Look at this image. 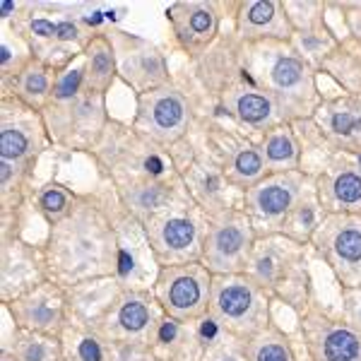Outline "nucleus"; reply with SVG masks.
Returning a JSON list of instances; mask_svg holds the SVG:
<instances>
[{
  "instance_id": "f257e3e1",
  "label": "nucleus",
  "mask_w": 361,
  "mask_h": 361,
  "mask_svg": "<svg viewBox=\"0 0 361 361\" xmlns=\"http://www.w3.org/2000/svg\"><path fill=\"white\" fill-rule=\"evenodd\" d=\"M121 238L109 217L90 200H75L46 243V267L56 284L82 287L118 275Z\"/></svg>"
},
{
  "instance_id": "f03ea898",
  "label": "nucleus",
  "mask_w": 361,
  "mask_h": 361,
  "mask_svg": "<svg viewBox=\"0 0 361 361\" xmlns=\"http://www.w3.org/2000/svg\"><path fill=\"white\" fill-rule=\"evenodd\" d=\"M238 85L265 92L289 126L296 121H311L323 104L316 85V70L294 54L289 44H243Z\"/></svg>"
},
{
  "instance_id": "7ed1b4c3",
  "label": "nucleus",
  "mask_w": 361,
  "mask_h": 361,
  "mask_svg": "<svg viewBox=\"0 0 361 361\" xmlns=\"http://www.w3.org/2000/svg\"><path fill=\"white\" fill-rule=\"evenodd\" d=\"M246 277L253 279L267 296H277L287 306L304 308L311 292L306 270V255L299 241L282 234H265L255 241L253 255L246 267Z\"/></svg>"
},
{
  "instance_id": "20e7f679",
  "label": "nucleus",
  "mask_w": 361,
  "mask_h": 361,
  "mask_svg": "<svg viewBox=\"0 0 361 361\" xmlns=\"http://www.w3.org/2000/svg\"><path fill=\"white\" fill-rule=\"evenodd\" d=\"M207 318L238 340L263 333L270 323V296L246 275H214Z\"/></svg>"
},
{
  "instance_id": "39448f33",
  "label": "nucleus",
  "mask_w": 361,
  "mask_h": 361,
  "mask_svg": "<svg viewBox=\"0 0 361 361\" xmlns=\"http://www.w3.org/2000/svg\"><path fill=\"white\" fill-rule=\"evenodd\" d=\"M42 114L51 140L68 149L92 152L111 123L106 114V94L87 87L70 99H51Z\"/></svg>"
},
{
  "instance_id": "423d86ee",
  "label": "nucleus",
  "mask_w": 361,
  "mask_h": 361,
  "mask_svg": "<svg viewBox=\"0 0 361 361\" xmlns=\"http://www.w3.org/2000/svg\"><path fill=\"white\" fill-rule=\"evenodd\" d=\"M255 241H258L255 226L243 209H212L207 219L205 241H202L200 263L212 275H246Z\"/></svg>"
},
{
  "instance_id": "0eeeda50",
  "label": "nucleus",
  "mask_w": 361,
  "mask_h": 361,
  "mask_svg": "<svg viewBox=\"0 0 361 361\" xmlns=\"http://www.w3.org/2000/svg\"><path fill=\"white\" fill-rule=\"evenodd\" d=\"M164 318L166 313L154 294L142 289H126L104 308L102 316L92 320V335H97L99 342L121 340L154 347Z\"/></svg>"
},
{
  "instance_id": "6e6552de",
  "label": "nucleus",
  "mask_w": 361,
  "mask_h": 361,
  "mask_svg": "<svg viewBox=\"0 0 361 361\" xmlns=\"http://www.w3.org/2000/svg\"><path fill=\"white\" fill-rule=\"evenodd\" d=\"M197 209L200 207L190 200L142 224L145 238H147L149 250H152L159 267L197 263L200 260L209 214L197 219Z\"/></svg>"
},
{
  "instance_id": "1a4fd4ad",
  "label": "nucleus",
  "mask_w": 361,
  "mask_h": 361,
  "mask_svg": "<svg viewBox=\"0 0 361 361\" xmlns=\"http://www.w3.org/2000/svg\"><path fill=\"white\" fill-rule=\"evenodd\" d=\"M212 272L197 260L183 265H164L154 282V296L164 308L166 318L176 323H195L205 320L209 311V292H212Z\"/></svg>"
},
{
  "instance_id": "9d476101",
  "label": "nucleus",
  "mask_w": 361,
  "mask_h": 361,
  "mask_svg": "<svg viewBox=\"0 0 361 361\" xmlns=\"http://www.w3.org/2000/svg\"><path fill=\"white\" fill-rule=\"evenodd\" d=\"M313 188V178L301 169L282 173H267L263 180L243 193V212L250 222L270 226L267 234H279L296 205Z\"/></svg>"
},
{
  "instance_id": "9b49d317",
  "label": "nucleus",
  "mask_w": 361,
  "mask_h": 361,
  "mask_svg": "<svg viewBox=\"0 0 361 361\" xmlns=\"http://www.w3.org/2000/svg\"><path fill=\"white\" fill-rule=\"evenodd\" d=\"M130 126L140 137L169 147L188 135L193 126V109L183 92L166 85L137 97V111Z\"/></svg>"
},
{
  "instance_id": "f8f14e48",
  "label": "nucleus",
  "mask_w": 361,
  "mask_h": 361,
  "mask_svg": "<svg viewBox=\"0 0 361 361\" xmlns=\"http://www.w3.org/2000/svg\"><path fill=\"white\" fill-rule=\"evenodd\" d=\"M49 128L44 114L29 106L13 94H3L0 102V159L25 169L37 164L39 154L46 147Z\"/></svg>"
},
{
  "instance_id": "ddd939ff",
  "label": "nucleus",
  "mask_w": 361,
  "mask_h": 361,
  "mask_svg": "<svg viewBox=\"0 0 361 361\" xmlns=\"http://www.w3.org/2000/svg\"><path fill=\"white\" fill-rule=\"evenodd\" d=\"M311 241L342 287L361 289V214H328Z\"/></svg>"
},
{
  "instance_id": "4468645a",
  "label": "nucleus",
  "mask_w": 361,
  "mask_h": 361,
  "mask_svg": "<svg viewBox=\"0 0 361 361\" xmlns=\"http://www.w3.org/2000/svg\"><path fill=\"white\" fill-rule=\"evenodd\" d=\"M109 37L116 49L118 78L135 92V97L171 85L166 58L159 54L154 44L126 32H111Z\"/></svg>"
},
{
  "instance_id": "2eb2a0df",
  "label": "nucleus",
  "mask_w": 361,
  "mask_h": 361,
  "mask_svg": "<svg viewBox=\"0 0 361 361\" xmlns=\"http://www.w3.org/2000/svg\"><path fill=\"white\" fill-rule=\"evenodd\" d=\"M5 311L13 313L15 328L61 337L68 318V296L61 284L42 282L8 301Z\"/></svg>"
},
{
  "instance_id": "dca6fc26",
  "label": "nucleus",
  "mask_w": 361,
  "mask_h": 361,
  "mask_svg": "<svg viewBox=\"0 0 361 361\" xmlns=\"http://www.w3.org/2000/svg\"><path fill=\"white\" fill-rule=\"evenodd\" d=\"M323 145L333 152L361 157V94H345L323 102L311 121Z\"/></svg>"
},
{
  "instance_id": "f3484780",
  "label": "nucleus",
  "mask_w": 361,
  "mask_h": 361,
  "mask_svg": "<svg viewBox=\"0 0 361 361\" xmlns=\"http://www.w3.org/2000/svg\"><path fill=\"white\" fill-rule=\"evenodd\" d=\"M166 20L171 22L178 49L190 61H200L219 39V10L214 3L205 0L173 3L166 10Z\"/></svg>"
},
{
  "instance_id": "a211bd4d",
  "label": "nucleus",
  "mask_w": 361,
  "mask_h": 361,
  "mask_svg": "<svg viewBox=\"0 0 361 361\" xmlns=\"http://www.w3.org/2000/svg\"><path fill=\"white\" fill-rule=\"evenodd\" d=\"M301 337L313 361H361V335L316 308L301 318Z\"/></svg>"
},
{
  "instance_id": "6ab92c4d",
  "label": "nucleus",
  "mask_w": 361,
  "mask_h": 361,
  "mask_svg": "<svg viewBox=\"0 0 361 361\" xmlns=\"http://www.w3.org/2000/svg\"><path fill=\"white\" fill-rule=\"evenodd\" d=\"M234 8L236 37L243 44L292 42L296 29L287 3H277V0H241Z\"/></svg>"
},
{
  "instance_id": "aec40b11",
  "label": "nucleus",
  "mask_w": 361,
  "mask_h": 361,
  "mask_svg": "<svg viewBox=\"0 0 361 361\" xmlns=\"http://www.w3.org/2000/svg\"><path fill=\"white\" fill-rule=\"evenodd\" d=\"M313 188L323 217L361 214V166L333 161L313 178Z\"/></svg>"
},
{
  "instance_id": "412c9836",
  "label": "nucleus",
  "mask_w": 361,
  "mask_h": 361,
  "mask_svg": "<svg viewBox=\"0 0 361 361\" xmlns=\"http://www.w3.org/2000/svg\"><path fill=\"white\" fill-rule=\"evenodd\" d=\"M219 111L229 114L238 123L253 128V130L267 133L277 126H284V118L279 114L277 104L265 92L255 87L234 85L219 97Z\"/></svg>"
},
{
  "instance_id": "4be33fe9",
  "label": "nucleus",
  "mask_w": 361,
  "mask_h": 361,
  "mask_svg": "<svg viewBox=\"0 0 361 361\" xmlns=\"http://www.w3.org/2000/svg\"><path fill=\"white\" fill-rule=\"evenodd\" d=\"M58 75H61L58 70L32 56L20 70H15L13 75L3 78V94H13L17 99H22L25 104H29V106L42 111L46 102L51 99Z\"/></svg>"
},
{
  "instance_id": "5701e85b",
  "label": "nucleus",
  "mask_w": 361,
  "mask_h": 361,
  "mask_svg": "<svg viewBox=\"0 0 361 361\" xmlns=\"http://www.w3.org/2000/svg\"><path fill=\"white\" fill-rule=\"evenodd\" d=\"M85 58V87L99 94H106L118 78V63H116V49L109 34L92 32L90 42L82 49Z\"/></svg>"
},
{
  "instance_id": "b1692460",
  "label": "nucleus",
  "mask_w": 361,
  "mask_h": 361,
  "mask_svg": "<svg viewBox=\"0 0 361 361\" xmlns=\"http://www.w3.org/2000/svg\"><path fill=\"white\" fill-rule=\"evenodd\" d=\"M222 176L229 185H236V188L243 190L253 188L258 180H263L267 176V169L263 152H260V145L243 140L236 147H226Z\"/></svg>"
},
{
  "instance_id": "393cba45",
  "label": "nucleus",
  "mask_w": 361,
  "mask_h": 361,
  "mask_svg": "<svg viewBox=\"0 0 361 361\" xmlns=\"http://www.w3.org/2000/svg\"><path fill=\"white\" fill-rule=\"evenodd\" d=\"M258 145L260 152H263L267 173H282L301 169V145L289 123L263 133V140Z\"/></svg>"
},
{
  "instance_id": "a878e982",
  "label": "nucleus",
  "mask_w": 361,
  "mask_h": 361,
  "mask_svg": "<svg viewBox=\"0 0 361 361\" xmlns=\"http://www.w3.org/2000/svg\"><path fill=\"white\" fill-rule=\"evenodd\" d=\"M8 349V347H3ZM17 361H66L61 337H51L42 333H29V330L15 328L13 347L8 349Z\"/></svg>"
},
{
  "instance_id": "bb28decb",
  "label": "nucleus",
  "mask_w": 361,
  "mask_h": 361,
  "mask_svg": "<svg viewBox=\"0 0 361 361\" xmlns=\"http://www.w3.org/2000/svg\"><path fill=\"white\" fill-rule=\"evenodd\" d=\"M246 361H296L292 342L275 325L246 340Z\"/></svg>"
},
{
  "instance_id": "cd10ccee",
  "label": "nucleus",
  "mask_w": 361,
  "mask_h": 361,
  "mask_svg": "<svg viewBox=\"0 0 361 361\" xmlns=\"http://www.w3.org/2000/svg\"><path fill=\"white\" fill-rule=\"evenodd\" d=\"M75 200H78V197L70 195L63 185L51 183V185H46L42 193H39V209L49 217L51 224H56L58 219H63L70 209H73Z\"/></svg>"
},
{
  "instance_id": "c85d7f7f",
  "label": "nucleus",
  "mask_w": 361,
  "mask_h": 361,
  "mask_svg": "<svg viewBox=\"0 0 361 361\" xmlns=\"http://www.w3.org/2000/svg\"><path fill=\"white\" fill-rule=\"evenodd\" d=\"M205 361H246V340L219 330L217 337L209 340V347H205Z\"/></svg>"
},
{
  "instance_id": "c756f323",
  "label": "nucleus",
  "mask_w": 361,
  "mask_h": 361,
  "mask_svg": "<svg viewBox=\"0 0 361 361\" xmlns=\"http://www.w3.org/2000/svg\"><path fill=\"white\" fill-rule=\"evenodd\" d=\"M342 320L361 335V289H347L345 301H342Z\"/></svg>"
},
{
  "instance_id": "7c9ffc66",
  "label": "nucleus",
  "mask_w": 361,
  "mask_h": 361,
  "mask_svg": "<svg viewBox=\"0 0 361 361\" xmlns=\"http://www.w3.org/2000/svg\"><path fill=\"white\" fill-rule=\"evenodd\" d=\"M337 8L345 10V22H347V32H349V42L357 44L361 49V3H337Z\"/></svg>"
},
{
  "instance_id": "2f4dec72",
  "label": "nucleus",
  "mask_w": 361,
  "mask_h": 361,
  "mask_svg": "<svg viewBox=\"0 0 361 361\" xmlns=\"http://www.w3.org/2000/svg\"><path fill=\"white\" fill-rule=\"evenodd\" d=\"M78 359L80 361H104V347L97 335L82 337L78 342Z\"/></svg>"
},
{
  "instance_id": "473e14b6",
  "label": "nucleus",
  "mask_w": 361,
  "mask_h": 361,
  "mask_svg": "<svg viewBox=\"0 0 361 361\" xmlns=\"http://www.w3.org/2000/svg\"><path fill=\"white\" fill-rule=\"evenodd\" d=\"M0 361H17V359L8 352V349H3V354H0Z\"/></svg>"
}]
</instances>
